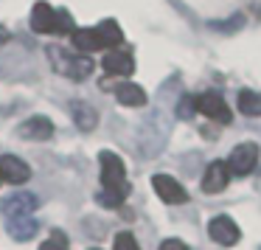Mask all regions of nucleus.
Instances as JSON below:
<instances>
[{"label":"nucleus","mask_w":261,"mask_h":250,"mask_svg":"<svg viewBox=\"0 0 261 250\" xmlns=\"http://www.w3.org/2000/svg\"><path fill=\"white\" fill-rule=\"evenodd\" d=\"M98 163H101V194H98V203H101L104 208H118L126 199V194H129L124 160L115 152H107V149H104V152L98 155Z\"/></svg>","instance_id":"obj_1"},{"label":"nucleus","mask_w":261,"mask_h":250,"mask_svg":"<svg viewBox=\"0 0 261 250\" xmlns=\"http://www.w3.org/2000/svg\"><path fill=\"white\" fill-rule=\"evenodd\" d=\"M48 57H51L57 73L68 76V79H73V82H85L87 76L93 73V68H96L90 57H85V54H68L65 48H59V45L48 48Z\"/></svg>","instance_id":"obj_2"},{"label":"nucleus","mask_w":261,"mask_h":250,"mask_svg":"<svg viewBox=\"0 0 261 250\" xmlns=\"http://www.w3.org/2000/svg\"><path fill=\"white\" fill-rule=\"evenodd\" d=\"M255 163H258V146L253 141H244L239 146H233L230 158H227V169L236 177H247L255 169Z\"/></svg>","instance_id":"obj_3"},{"label":"nucleus","mask_w":261,"mask_h":250,"mask_svg":"<svg viewBox=\"0 0 261 250\" xmlns=\"http://www.w3.org/2000/svg\"><path fill=\"white\" fill-rule=\"evenodd\" d=\"M37 197L34 194H29V191H17V194H12V197H6L3 199V216L6 219H17V216H34V211H37Z\"/></svg>","instance_id":"obj_4"},{"label":"nucleus","mask_w":261,"mask_h":250,"mask_svg":"<svg viewBox=\"0 0 261 250\" xmlns=\"http://www.w3.org/2000/svg\"><path fill=\"white\" fill-rule=\"evenodd\" d=\"M194 107L202 115H208V118L219 121V124H227V121H230V107H227L225 98L216 96V93H202V96H197L194 98Z\"/></svg>","instance_id":"obj_5"},{"label":"nucleus","mask_w":261,"mask_h":250,"mask_svg":"<svg viewBox=\"0 0 261 250\" xmlns=\"http://www.w3.org/2000/svg\"><path fill=\"white\" fill-rule=\"evenodd\" d=\"M152 186H154V191H158V197L163 199V203H169V205H180V203L188 199V191L171 174H154Z\"/></svg>","instance_id":"obj_6"},{"label":"nucleus","mask_w":261,"mask_h":250,"mask_svg":"<svg viewBox=\"0 0 261 250\" xmlns=\"http://www.w3.org/2000/svg\"><path fill=\"white\" fill-rule=\"evenodd\" d=\"M208 233L216 244H225V247H230V244H236L242 239V231H239V225L230 216H214L208 225Z\"/></svg>","instance_id":"obj_7"},{"label":"nucleus","mask_w":261,"mask_h":250,"mask_svg":"<svg viewBox=\"0 0 261 250\" xmlns=\"http://www.w3.org/2000/svg\"><path fill=\"white\" fill-rule=\"evenodd\" d=\"M230 180V169H227V160H214V163L205 169L202 174V191L205 194H219L222 188Z\"/></svg>","instance_id":"obj_8"},{"label":"nucleus","mask_w":261,"mask_h":250,"mask_svg":"<svg viewBox=\"0 0 261 250\" xmlns=\"http://www.w3.org/2000/svg\"><path fill=\"white\" fill-rule=\"evenodd\" d=\"M0 177L6 183L20 186V183H25L31 177V169H29L25 160L17 158V155H3V158H0Z\"/></svg>","instance_id":"obj_9"},{"label":"nucleus","mask_w":261,"mask_h":250,"mask_svg":"<svg viewBox=\"0 0 261 250\" xmlns=\"http://www.w3.org/2000/svg\"><path fill=\"white\" fill-rule=\"evenodd\" d=\"M17 135L25 138V141H48L54 135V124L45 118V115H34L25 124L17 127Z\"/></svg>","instance_id":"obj_10"},{"label":"nucleus","mask_w":261,"mask_h":250,"mask_svg":"<svg viewBox=\"0 0 261 250\" xmlns=\"http://www.w3.org/2000/svg\"><path fill=\"white\" fill-rule=\"evenodd\" d=\"M31 29L37 34H54L57 31V9L48 3H37L31 12Z\"/></svg>","instance_id":"obj_11"},{"label":"nucleus","mask_w":261,"mask_h":250,"mask_svg":"<svg viewBox=\"0 0 261 250\" xmlns=\"http://www.w3.org/2000/svg\"><path fill=\"white\" fill-rule=\"evenodd\" d=\"M101 65H104V70L113 73V76H129L132 70H135V59H132L129 51H110Z\"/></svg>","instance_id":"obj_12"},{"label":"nucleus","mask_w":261,"mask_h":250,"mask_svg":"<svg viewBox=\"0 0 261 250\" xmlns=\"http://www.w3.org/2000/svg\"><path fill=\"white\" fill-rule=\"evenodd\" d=\"M70 40H73V48L79 54H93V51H104L101 48V40H98L96 29H73V34H70Z\"/></svg>","instance_id":"obj_13"},{"label":"nucleus","mask_w":261,"mask_h":250,"mask_svg":"<svg viewBox=\"0 0 261 250\" xmlns=\"http://www.w3.org/2000/svg\"><path fill=\"white\" fill-rule=\"evenodd\" d=\"M9 236L17 239V242H29V239L37 236V222L34 216H17V219H6Z\"/></svg>","instance_id":"obj_14"},{"label":"nucleus","mask_w":261,"mask_h":250,"mask_svg":"<svg viewBox=\"0 0 261 250\" xmlns=\"http://www.w3.org/2000/svg\"><path fill=\"white\" fill-rule=\"evenodd\" d=\"M96 34H98V40H101V48H118L121 42H124V31L118 29L115 20H101V23L96 26Z\"/></svg>","instance_id":"obj_15"},{"label":"nucleus","mask_w":261,"mask_h":250,"mask_svg":"<svg viewBox=\"0 0 261 250\" xmlns=\"http://www.w3.org/2000/svg\"><path fill=\"white\" fill-rule=\"evenodd\" d=\"M115 98H118L121 104H126V107H143V104H146L143 87L132 85V82H124V85L115 87Z\"/></svg>","instance_id":"obj_16"},{"label":"nucleus","mask_w":261,"mask_h":250,"mask_svg":"<svg viewBox=\"0 0 261 250\" xmlns=\"http://www.w3.org/2000/svg\"><path fill=\"white\" fill-rule=\"evenodd\" d=\"M73 121H76V127H79L82 132H90V130H96V124H98V115H96V110L90 107V104H85V102H73Z\"/></svg>","instance_id":"obj_17"},{"label":"nucleus","mask_w":261,"mask_h":250,"mask_svg":"<svg viewBox=\"0 0 261 250\" xmlns=\"http://www.w3.org/2000/svg\"><path fill=\"white\" fill-rule=\"evenodd\" d=\"M236 102H239V113H244V115H261V96H258V93L242 90Z\"/></svg>","instance_id":"obj_18"},{"label":"nucleus","mask_w":261,"mask_h":250,"mask_svg":"<svg viewBox=\"0 0 261 250\" xmlns=\"http://www.w3.org/2000/svg\"><path fill=\"white\" fill-rule=\"evenodd\" d=\"M40 250H68V236H65L62 231H54L51 236H48V242L40 244Z\"/></svg>","instance_id":"obj_19"},{"label":"nucleus","mask_w":261,"mask_h":250,"mask_svg":"<svg viewBox=\"0 0 261 250\" xmlns=\"http://www.w3.org/2000/svg\"><path fill=\"white\" fill-rule=\"evenodd\" d=\"M54 34H73V17L65 9H57V31Z\"/></svg>","instance_id":"obj_20"},{"label":"nucleus","mask_w":261,"mask_h":250,"mask_svg":"<svg viewBox=\"0 0 261 250\" xmlns=\"http://www.w3.org/2000/svg\"><path fill=\"white\" fill-rule=\"evenodd\" d=\"M115 250H141L138 247V242H135V236H132L129 231H124V233H118L115 236V244H113Z\"/></svg>","instance_id":"obj_21"},{"label":"nucleus","mask_w":261,"mask_h":250,"mask_svg":"<svg viewBox=\"0 0 261 250\" xmlns=\"http://www.w3.org/2000/svg\"><path fill=\"white\" fill-rule=\"evenodd\" d=\"M160 250H188V244L180 242V239H166V242L160 244Z\"/></svg>","instance_id":"obj_22"},{"label":"nucleus","mask_w":261,"mask_h":250,"mask_svg":"<svg viewBox=\"0 0 261 250\" xmlns=\"http://www.w3.org/2000/svg\"><path fill=\"white\" fill-rule=\"evenodd\" d=\"M191 104H194V98H186V102L180 104V115H182V118H188V113H191Z\"/></svg>","instance_id":"obj_23"},{"label":"nucleus","mask_w":261,"mask_h":250,"mask_svg":"<svg viewBox=\"0 0 261 250\" xmlns=\"http://www.w3.org/2000/svg\"><path fill=\"white\" fill-rule=\"evenodd\" d=\"M6 40H9V31H3V29H0V45H3Z\"/></svg>","instance_id":"obj_24"},{"label":"nucleus","mask_w":261,"mask_h":250,"mask_svg":"<svg viewBox=\"0 0 261 250\" xmlns=\"http://www.w3.org/2000/svg\"><path fill=\"white\" fill-rule=\"evenodd\" d=\"M90 250H98V247H90Z\"/></svg>","instance_id":"obj_25"},{"label":"nucleus","mask_w":261,"mask_h":250,"mask_svg":"<svg viewBox=\"0 0 261 250\" xmlns=\"http://www.w3.org/2000/svg\"><path fill=\"white\" fill-rule=\"evenodd\" d=\"M0 183H3V177H0Z\"/></svg>","instance_id":"obj_26"}]
</instances>
